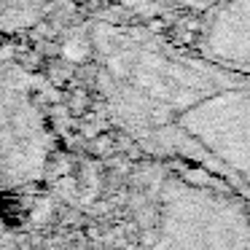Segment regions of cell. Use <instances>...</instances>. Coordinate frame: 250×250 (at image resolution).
Here are the masks:
<instances>
[{"label":"cell","instance_id":"cell-1","mask_svg":"<svg viewBox=\"0 0 250 250\" xmlns=\"http://www.w3.org/2000/svg\"><path fill=\"white\" fill-rule=\"evenodd\" d=\"M121 124L156 156L221 180L250 207V73L140 30L100 41Z\"/></svg>","mask_w":250,"mask_h":250},{"label":"cell","instance_id":"cell-2","mask_svg":"<svg viewBox=\"0 0 250 250\" xmlns=\"http://www.w3.org/2000/svg\"><path fill=\"white\" fill-rule=\"evenodd\" d=\"M146 250H250V207L210 175L164 159L140 180Z\"/></svg>","mask_w":250,"mask_h":250},{"label":"cell","instance_id":"cell-3","mask_svg":"<svg viewBox=\"0 0 250 250\" xmlns=\"http://www.w3.org/2000/svg\"><path fill=\"white\" fill-rule=\"evenodd\" d=\"M194 49L221 65L250 73V0H215L196 17Z\"/></svg>","mask_w":250,"mask_h":250},{"label":"cell","instance_id":"cell-4","mask_svg":"<svg viewBox=\"0 0 250 250\" xmlns=\"http://www.w3.org/2000/svg\"><path fill=\"white\" fill-rule=\"evenodd\" d=\"M132 3L156 17H202L215 0H132Z\"/></svg>","mask_w":250,"mask_h":250}]
</instances>
